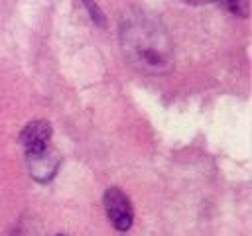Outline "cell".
Wrapping results in <instances>:
<instances>
[{
	"label": "cell",
	"instance_id": "cell-1",
	"mask_svg": "<svg viewBox=\"0 0 252 236\" xmlns=\"http://www.w3.org/2000/svg\"><path fill=\"white\" fill-rule=\"evenodd\" d=\"M124 57L142 73L165 75L173 69V43L161 22L144 10H128L118 28Z\"/></svg>",
	"mask_w": 252,
	"mask_h": 236
},
{
	"label": "cell",
	"instance_id": "cell-2",
	"mask_svg": "<svg viewBox=\"0 0 252 236\" xmlns=\"http://www.w3.org/2000/svg\"><path fill=\"white\" fill-rule=\"evenodd\" d=\"M102 205H104V210H106V216H108L110 224L116 230L126 232L132 226V220H134L132 203H130V199L118 187H108L104 191Z\"/></svg>",
	"mask_w": 252,
	"mask_h": 236
},
{
	"label": "cell",
	"instance_id": "cell-3",
	"mask_svg": "<svg viewBox=\"0 0 252 236\" xmlns=\"http://www.w3.org/2000/svg\"><path fill=\"white\" fill-rule=\"evenodd\" d=\"M26 161H28V167H30V175H32L35 181L45 183V181H49V179L57 173L59 163H61V157H59V153L49 146V148H45L43 151L26 155Z\"/></svg>",
	"mask_w": 252,
	"mask_h": 236
},
{
	"label": "cell",
	"instance_id": "cell-4",
	"mask_svg": "<svg viewBox=\"0 0 252 236\" xmlns=\"http://www.w3.org/2000/svg\"><path fill=\"white\" fill-rule=\"evenodd\" d=\"M49 140H51V124L45 120L28 122L26 128L22 130V136H20V142H22L26 155L43 151L45 148H49Z\"/></svg>",
	"mask_w": 252,
	"mask_h": 236
},
{
	"label": "cell",
	"instance_id": "cell-5",
	"mask_svg": "<svg viewBox=\"0 0 252 236\" xmlns=\"http://www.w3.org/2000/svg\"><path fill=\"white\" fill-rule=\"evenodd\" d=\"M213 2H219L224 10H228L234 16H240V18L248 16V0H213Z\"/></svg>",
	"mask_w": 252,
	"mask_h": 236
},
{
	"label": "cell",
	"instance_id": "cell-6",
	"mask_svg": "<svg viewBox=\"0 0 252 236\" xmlns=\"http://www.w3.org/2000/svg\"><path fill=\"white\" fill-rule=\"evenodd\" d=\"M181 2H185V4H195V6H201V4H209V2H213V0H181Z\"/></svg>",
	"mask_w": 252,
	"mask_h": 236
},
{
	"label": "cell",
	"instance_id": "cell-7",
	"mask_svg": "<svg viewBox=\"0 0 252 236\" xmlns=\"http://www.w3.org/2000/svg\"><path fill=\"white\" fill-rule=\"evenodd\" d=\"M10 236H30V232H26V230L18 228V230H14V234H10Z\"/></svg>",
	"mask_w": 252,
	"mask_h": 236
},
{
	"label": "cell",
	"instance_id": "cell-8",
	"mask_svg": "<svg viewBox=\"0 0 252 236\" xmlns=\"http://www.w3.org/2000/svg\"><path fill=\"white\" fill-rule=\"evenodd\" d=\"M57 236H65V234H57Z\"/></svg>",
	"mask_w": 252,
	"mask_h": 236
}]
</instances>
